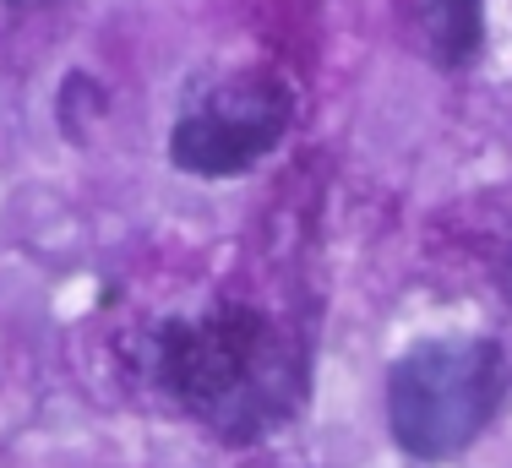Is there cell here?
Here are the masks:
<instances>
[{"label": "cell", "mask_w": 512, "mask_h": 468, "mask_svg": "<svg viewBox=\"0 0 512 468\" xmlns=\"http://www.w3.org/2000/svg\"><path fill=\"white\" fill-rule=\"evenodd\" d=\"M507 360L496 343H420L387 376V420L409 458H453L502 409Z\"/></svg>", "instance_id": "obj_1"}, {"label": "cell", "mask_w": 512, "mask_h": 468, "mask_svg": "<svg viewBox=\"0 0 512 468\" xmlns=\"http://www.w3.org/2000/svg\"><path fill=\"white\" fill-rule=\"evenodd\" d=\"M158 365L164 381L180 392L186 409H197L213 430H224L229 441H251L256 430L278 414L273 392V349H267V327L256 316H213V322H175L158 338Z\"/></svg>", "instance_id": "obj_2"}, {"label": "cell", "mask_w": 512, "mask_h": 468, "mask_svg": "<svg viewBox=\"0 0 512 468\" xmlns=\"http://www.w3.org/2000/svg\"><path fill=\"white\" fill-rule=\"evenodd\" d=\"M289 126V93L273 77H235L213 88L191 115H180L175 137H169V158L186 175L224 180L267 158Z\"/></svg>", "instance_id": "obj_3"}, {"label": "cell", "mask_w": 512, "mask_h": 468, "mask_svg": "<svg viewBox=\"0 0 512 468\" xmlns=\"http://www.w3.org/2000/svg\"><path fill=\"white\" fill-rule=\"evenodd\" d=\"M409 11L442 66H463L480 49V0H409Z\"/></svg>", "instance_id": "obj_4"}, {"label": "cell", "mask_w": 512, "mask_h": 468, "mask_svg": "<svg viewBox=\"0 0 512 468\" xmlns=\"http://www.w3.org/2000/svg\"><path fill=\"white\" fill-rule=\"evenodd\" d=\"M6 6H50V0H6Z\"/></svg>", "instance_id": "obj_5"}]
</instances>
